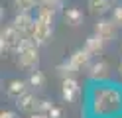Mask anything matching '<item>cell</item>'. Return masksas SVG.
I'll return each instance as SVG.
<instances>
[{
    "label": "cell",
    "instance_id": "603a6c76",
    "mask_svg": "<svg viewBox=\"0 0 122 118\" xmlns=\"http://www.w3.org/2000/svg\"><path fill=\"white\" fill-rule=\"evenodd\" d=\"M120 75H122V61H120Z\"/></svg>",
    "mask_w": 122,
    "mask_h": 118
},
{
    "label": "cell",
    "instance_id": "5bb4252c",
    "mask_svg": "<svg viewBox=\"0 0 122 118\" xmlns=\"http://www.w3.org/2000/svg\"><path fill=\"white\" fill-rule=\"evenodd\" d=\"M37 4H40V0H14L12 2L16 12H30L34 8H37Z\"/></svg>",
    "mask_w": 122,
    "mask_h": 118
},
{
    "label": "cell",
    "instance_id": "9a60e30c",
    "mask_svg": "<svg viewBox=\"0 0 122 118\" xmlns=\"http://www.w3.org/2000/svg\"><path fill=\"white\" fill-rule=\"evenodd\" d=\"M75 73H79V71L73 67V63H71V61H65V63H61V65L57 67V75H59L61 79H69V77H75Z\"/></svg>",
    "mask_w": 122,
    "mask_h": 118
},
{
    "label": "cell",
    "instance_id": "7402d4cb",
    "mask_svg": "<svg viewBox=\"0 0 122 118\" xmlns=\"http://www.w3.org/2000/svg\"><path fill=\"white\" fill-rule=\"evenodd\" d=\"M30 118H47V114H43V112H36V114H32Z\"/></svg>",
    "mask_w": 122,
    "mask_h": 118
},
{
    "label": "cell",
    "instance_id": "7c38bea8",
    "mask_svg": "<svg viewBox=\"0 0 122 118\" xmlns=\"http://www.w3.org/2000/svg\"><path fill=\"white\" fill-rule=\"evenodd\" d=\"M63 20H65V24H69V26H81L83 12L79 8H67L65 14H63Z\"/></svg>",
    "mask_w": 122,
    "mask_h": 118
},
{
    "label": "cell",
    "instance_id": "3957f363",
    "mask_svg": "<svg viewBox=\"0 0 122 118\" xmlns=\"http://www.w3.org/2000/svg\"><path fill=\"white\" fill-rule=\"evenodd\" d=\"M20 39H22V36L16 31V28L10 24L8 28L2 30V36H0V47H2V51H16Z\"/></svg>",
    "mask_w": 122,
    "mask_h": 118
},
{
    "label": "cell",
    "instance_id": "e0dca14e",
    "mask_svg": "<svg viewBox=\"0 0 122 118\" xmlns=\"http://www.w3.org/2000/svg\"><path fill=\"white\" fill-rule=\"evenodd\" d=\"M51 108H53V102H51V100H47V98H43V100H37L36 112H43V114H47Z\"/></svg>",
    "mask_w": 122,
    "mask_h": 118
},
{
    "label": "cell",
    "instance_id": "4fadbf2b",
    "mask_svg": "<svg viewBox=\"0 0 122 118\" xmlns=\"http://www.w3.org/2000/svg\"><path fill=\"white\" fill-rule=\"evenodd\" d=\"M108 8H110V0H89L91 14H104Z\"/></svg>",
    "mask_w": 122,
    "mask_h": 118
},
{
    "label": "cell",
    "instance_id": "5b68a950",
    "mask_svg": "<svg viewBox=\"0 0 122 118\" xmlns=\"http://www.w3.org/2000/svg\"><path fill=\"white\" fill-rule=\"evenodd\" d=\"M79 83L75 77H69V79H63V85H61V97H63L65 102H75L79 97Z\"/></svg>",
    "mask_w": 122,
    "mask_h": 118
},
{
    "label": "cell",
    "instance_id": "7a4b0ae2",
    "mask_svg": "<svg viewBox=\"0 0 122 118\" xmlns=\"http://www.w3.org/2000/svg\"><path fill=\"white\" fill-rule=\"evenodd\" d=\"M30 36L36 39V43H47L53 36V20L45 18V16H36V22H34Z\"/></svg>",
    "mask_w": 122,
    "mask_h": 118
},
{
    "label": "cell",
    "instance_id": "2e32d148",
    "mask_svg": "<svg viewBox=\"0 0 122 118\" xmlns=\"http://www.w3.org/2000/svg\"><path fill=\"white\" fill-rule=\"evenodd\" d=\"M28 85L32 87V89H41V87H45V77H43V73L34 71V73L30 75V79H28Z\"/></svg>",
    "mask_w": 122,
    "mask_h": 118
},
{
    "label": "cell",
    "instance_id": "52a82bcc",
    "mask_svg": "<svg viewBox=\"0 0 122 118\" xmlns=\"http://www.w3.org/2000/svg\"><path fill=\"white\" fill-rule=\"evenodd\" d=\"M91 55L85 47L83 49H77V51H73L71 53V57H69V61L73 63V67L77 69V71H83V69H89V65H91Z\"/></svg>",
    "mask_w": 122,
    "mask_h": 118
},
{
    "label": "cell",
    "instance_id": "30bf717a",
    "mask_svg": "<svg viewBox=\"0 0 122 118\" xmlns=\"http://www.w3.org/2000/svg\"><path fill=\"white\" fill-rule=\"evenodd\" d=\"M108 75V65H106L104 61H97V63H91L89 65V77L91 79H104Z\"/></svg>",
    "mask_w": 122,
    "mask_h": 118
},
{
    "label": "cell",
    "instance_id": "277c9868",
    "mask_svg": "<svg viewBox=\"0 0 122 118\" xmlns=\"http://www.w3.org/2000/svg\"><path fill=\"white\" fill-rule=\"evenodd\" d=\"M34 18H32V14L30 12H18L16 16H14V20H12V26L16 28V31L20 36H30V31H32L34 28Z\"/></svg>",
    "mask_w": 122,
    "mask_h": 118
},
{
    "label": "cell",
    "instance_id": "9c48e42d",
    "mask_svg": "<svg viewBox=\"0 0 122 118\" xmlns=\"http://www.w3.org/2000/svg\"><path fill=\"white\" fill-rule=\"evenodd\" d=\"M104 39L101 37V36H97V34H93V36H89L87 37V41H85V49L91 53V55H98L102 49H104Z\"/></svg>",
    "mask_w": 122,
    "mask_h": 118
},
{
    "label": "cell",
    "instance_id": "ba28073f",
    "mask_svg": "<svg viewBox=\"0 0 122 118\" xmlns=\"http://www.w3.org/2000/svg\"><path fill=\"white\" fill-rule=\"evenodd\" d=\"M28 92V83L26 81H20V79H14V81L8 83V87H6V94L12 98H20L22 94Z\"/></svg>",
    "mask_w": 122,
    "mask_h": 118
},
{
    "label": "cell",
    "instance_id": "8fae6325",
    "mask_svg": "<svg viewBox=\"0 0 122 118\" xmlns=\"http://www.w3.org/2000/svg\"><path fill=\"white\" fill-rule=\"evenodd\" d=\"M16 104L20 110H36L37 106V98L34 97L32 92H26V94H22L20 98H16Z\"/></svg>",
    "mask_w": 122,
    "mask_h": 118
},
{
    "label": "cell",
    "instance_id": "6da1fadb",
    "mask_svg": "<svg viewBox=\"0 0 122 118\" xmlns=\"http://www.w3.org/2000/svg\"><path fill=\"white\" fill-rule=\"evenodd\" d=\"M122 108V92L116 87H98L93 92V112L97 116H110Z\"/></svg>",
    "mask_w": 122,
    "mask_h": 118
},
{
    "label": "cell",
    "instance_id": "44dd1931",
    "mask_svg": "<svg viewBox=\"0 0 122 118\" xmlns=\"http://www.w3.org/2000/svg\"><path fill=\"white\" fill-rule=\"evenodd\" d=\"M0 118H16V112H12V110H4V112L0 114Z\"/></svg>",
    "mask_w": 122,
    "mask_h": 118
},
{
    "label": "cell",
    "instance_id": "8992f818",
    "mask_svg": "<svg viewBox=\"0 0 122 118\" xmlns=\"http://www.w3.org/2000/svg\"><path fill=\"white\" fill-rule=\"evenodd\" d=\"M95 34L101 36L104 41H110V39H114V36H116V24H114V20H98L95 24Z\"/></svg>",
    "mask_w": 122,
    "mask_h": 118
},
{
    "label": "cell",
    "instance_id": "ffe728a7",
    "mask_svg": "<svg viewBox=\"0 0 122 118\" xmlns=\"http://www.w3.org/2000/svg\"><path fill=\"white\" fill-rule=\"evenodd\" d=\"M47 116H49V118H59V116H61V110H59L57 106H53L49 112H47Z\"/></svg>",
    "mask_w": 122,
    "mask_h": 118
},
{
    "label": "cell",
    "instance_id": "ac0fdd59",
    "mask_svg": "<svg viewBox=\"0 0 122 118\" xmlns=\"http://www.w3.org/2000/svg\"><path fill=\"white\" fill-rule=\"evenodd\" d=\"M40 4H43V6H47V8H53V10H59L61 8V4H63V0H40Z\"/></svg>",
    "mask_w": 122,
    "mask_h": 118
},
{
    "label": "cell",
    "instance_id": "d6986e66",
    "mask_svg": "<svg viewBox=\"0 0 122 118\" xmlns=\"http://www.w3.org/2000/svg\"><path fill=\"white\" fill-rule=\"evenodd\" d=\"M112 20H114V24H116V26H122V6L114 8V12H112Z\"/></svg>",
    "mask_w": 122,
    "mask_h": 118
}]
</instances>
